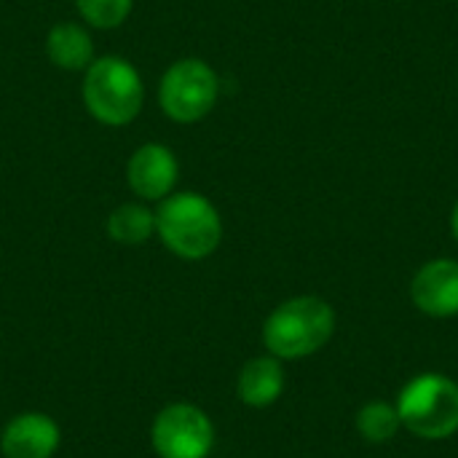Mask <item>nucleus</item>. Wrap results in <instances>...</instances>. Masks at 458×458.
<instances>
[{
    "label": "nucleus",
    "mask_w": 458,
    "mask_h": 458,
    "mask_svg": "<svg viewBox=\"0 0 458 458\" xmlns=\"http://www.w3.org/2000/svg\"><path fill=\"white\" fill-rule=\"evenodd\" d=\"M220 97V81L215 70L196 56L174 62L158 86V102L166 118L177 123H196L207 118Z\"/></svg>",
    "instance_id": "5"
},
{
    "label": "nucleus",
    "mask_w": 458,
    "mask_h": 458,
    "mask_svg": "<svg viewBox=\"0 0 458 458\" xmlns=\"http://www.w3.org/2000/svg\"><path fill=\"white\" fill-rule=\"evenodd\" d=\"M156 233L169 252L182 260L209 258L223 239V220L201 193L166 196L156 212Z\"/></svg>",
    "instance_id": "2"
},
{
    "label": "nucleus",
    "mask_w": 458,
    "mask_h": 458,
    "mask_svg": "<svg viewBox=\"0 0 458 458\" xmlns=\"http://www.w3.org/2000/svg\"><path fill=\"white\" fill-rule=\"evenodd\" d=\"M411 298L416 309L432 319H448L458 314V260L437 258L424 263L413 282Z\"/></svg>",
    "instance_id": "8"
},
{
    "label": "nucleus",
    "mask_w": 458,
    "mask_h": 458,
    "mask_svg": "<svg viewBox=\"0 0 458 458\" xmlns=\"http://www.w3.org/2000/svg\"><path fill=\"white\" fill-rule=\"evenodd\" d=\"M46 51L59 70H70V72L86 70L94 62V40L86 32V27L75 21L54 24L46 38Z\"/></svg>",
    "instance_id": "11"
},
{
    "label": "nucleus",
    "mask_w": 458,
    "mask_h": 458,
    "mask_svg": "<svg viewBox=\"0 0 458 458\" xmlns=\"http://www.w3.org/2000/svg\"><path fill=\"white\" fill-rule=\"evenodd\" d=\"M239 400L250 408H268L274 405L284 392V370L282 360L276 357H255L250 360L236 381Z\"/></svg>",
    "instance_id": "10"
},
{
    "label": "nucleus",
    "mask_w": 458,
    "mask_h": 458,
    "mask_svg": "<svg viewBox=\"0 0 458 458\" xmlns=\"http://www.w3.org/2000/svg\"><path fill=\"white\" fill-rule=\"evenodd\" d=\"M150 443L161 458H207L215 448V427L201 408L177 403L156 416Z\"/></svg>",
    "instance_id": "6"
},
{
    "label": "nucleus",
    "mask_w": 458,
    "mask_h": 458,
    "mask_svg": "<svg viewBox=\"0 0 458 458\" xmlns=\"http://www.w3.org/2000/svg\"><path fill=\"white\" fill-rule=\"evenodd\" d=\"M78 13L99 30H113L126 21L131 13V0H75Z\"/></svg>",
    "instance_id": "14"
},
{
    "label": "nucleus",
    "mask_w": 458,
    "mask_h": 458,
    "mask_svg": "<svg viewBox=\"0 0 458 458\" xmlns=\"http://www.w3.org/2000/svg\"><path fill=\"white\" fill-rule=\"evenodd\" d=\"M335 333V311L317 295L290 298L271 311L263 325V344L276 360H303L317 354Z\"/></svg>",
    "instance_id": "1"
},
{
    "label": "nucleus",
    "mask_w": 458,
    "mask_h": 458,
    "mask_svg": "<svg viewBox=\"0 0 458 458\" xmlns=\"http://www.w3.org/2000/svg\"><path fill=\"white\" fill-rule=\"evenodd\" d=\"M56 448L59 427L46 413L13 416L0 435V451L5 458H51Z\"/></svg>",
    "instance_id": "9"
},
{
    "label": "nucleus",
    "mask_w": 458,
    "mask_h": 458,
    "mask_svg": "<svg viewBox=\"0 0 458 458\" xmlns=\"http://www.w3.org/2000/svg\"><path fill=\"white\" fill-rule=\"evenodd\" d=\"M145 102L137 67L121 56H99L83 75V105L105 126L131 123Z\"/></svg>",
    "instance_id": "3"
},
{
    "label": "nucleus",
    "mask_w": 458,
    "mask_h": 458,
    "mask_svg": "<svg viewBox=\"0 0 458 458\" xmlns=\"http://www.w3.org/2000/svg\"><path fill=\"white\" fill-rule=\"evenodd\" d=\"M400 427H403V421H400L397 405L384 403V400H373V403L362 405L357 413V432L368 443H376V445L394 440Z\"/></svg>",
    "instance_id": "13"
},
{
    "label": "nucleus",
    "mask_w": 458,
    "mask_h": 458,
    "mask_svg": "<svg viewBox=\"0 0 458 458\" xmlns=\"http://www.w3.org/2000/svg\"><path fill=\"white\" fill-rule=\"evenodd\" d=\"M397 413L411 435L445 440L458 432V384L443 373H421L403 386Z\"/></svg>",
    "instance_id": "4"
},
{
    "label": "nucleus",
    "mask_w": 458,
    "mask_h": 458,
    "mask_svg": "<svg viewBox=\"0 0 458 458\" xmlns=\"http://www.w3.org/2000/svg\"><path fill=\"white\" fill-rule=\"evenodd\" d=\"M177 156L161 142L140 145L126 164V182L145 201H164L177 185Z\"/></svg>",
    "instance_id": "7"
},
{
    "label": "nucleus",
    "mask_w": 458,
    "mask_h": 458,
    "mask_svg": "<svg viewBox=\"0 0 458 458\" xmlns=\"http://www.w3.org/2000/svg\"><path fill=\"white\" fill-rule=\"evenodd\" d=\"M451 228H454V236H456L458 242V201L456 207H454V215H451Z\"/></svg>",
    "instance_id": "15"
},
{
    "label": "nucleus",
    "mask_w": 458,
    "mask_h": 458,
    "mask_svg": "<svg viewBox=\"0 0 458 458\" xmlns=\"http://www.w3.org/2000/svg\"><path fill=\"white\" fill-rule=\"evenodd\" d=\"M105 228L113 242L137 247L156 233V212H150L145 204H121L110 212Z\"/></svg>",
    "instance_id": "12"
}]
</instances>
